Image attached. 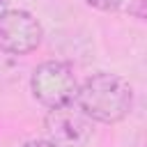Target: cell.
I'll use <instances>...</instances> for the list:
<instances>
[{"instance_id":"obj_4","label":"cell","mask_w":147,"mask_h":147,"mask_svg":"<svg viewBox=\"0 0 147 147\" xmlns=\"http://www.w3.org/2000/svg\"><path fill=\"white\" fill-rule=\"evenodd\" d=\"M44 37L41 23L23 9H7L0 16V51L11 55L32 53Z\"/></svg>"},{"instance_id":"obj_6","label":"cell","mask_w":147,"mask_h":147,"mask_svg":"<svg viewBox=\"0 0 147 147\" xmlns=\"http://www.w3.org/2000/svg\"><path fill=\"white\" fill-rule=\"evenodd\" d=\"M23 147H57V145H53L51 140H28Z\"/></svg>"},{"instance_id":"obj_7","label":"cell","mask_w":147,"mask_h":147,"mask_svg":"<svg viewBox=\"0 0 147 147\" xmlns=\"http://www.w3.org/2000/svg\"><path fill=\"white\" fill-rule=\"evenodd\" d=\"M7 11V0H0V16Z\"/></svg>"},{"instance_id":"obj_2","label":"cell","mask_w":147,"mask_h":147,"mask_svg":"<svg viewBox=\"0 0 147 147\" xmlns=\"http://www.w3.org/2000/svg\"><path fill=\"white\" fill-rule=\"evenodd\" d=\"M30 87L34 99L46 108H57L76 101L78 83L67 62L60 60H46L37 64L30 78Z\"/></svg>"},{"instance_id":"obj_3","label":"cell","mask_w":147,"mask_h":147,"mask_svg":"<svg viewBox=\"0 0 147 147\" xmlns=\"http://www.w3.org/2000/svg\"><path fill=\"white\" fill-rule=\"evenodd\" d=\"M46 140L57 147H85L94 136V122L78 108V103H67L48 108L44 117Z\"/></svg>"},{"instance_id":"obj_1","label":"cell","mask_w":147,"mask_h":147,"mask_svg":"<svg viewBox=\"0 0 147 147\" xmlns=\"http://www.w3.org/2000/svg\"><path fill=\"white\" fill-rule=\"evenodd\" d=\"M78 108L92 119L103 124L122 122L133 106V90L126 78L108 71L92 74L76 92Z\"/></svg>"},{"instance_id":"obj_5","label":"cell","mask_w":147,"mask_h":147,"mask_svg":"<svg viewBox=\"0 0 147 147\" xmlns=\"http://www.w3.org/2000/svg\"><path fill=\"white\" fill-rule=\"evenodd\" d=\"M85 2L94 9H101V11H115V9L122 7L124 0H85Z\"/></svg>"}]
</instances>
